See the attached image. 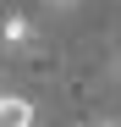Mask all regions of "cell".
I'll return each mask as SVG.
<instances>
[{
	"mask_svg": "<svg viewBox=\"0 0 121 127\" xmlns=\"http://www.w3.org/2000/svg\"><path fill=\"white\" fill-rule=\"evenodd\" d=\"M94 127H121V122H94Z\"/></svg>",
	"mask_w": 121,
	"mask_h": 127,
	"instance_id": "277c9868",
	"label": "cell"
},
{
	"mask_svg": "<svg viewBox=\"0 0 121 127\" xmlns=\"http://www.w3.org/2000/svg\"><path fill=\"white\" fill-rule=\"evenodd\" d=\"M50 6H72V0H50Z\"/></svg>",
	"mask_w": 121,
	"mask_h": 127,
	"instance_id": "5b68a950",
	"label": "cell"
},
{
	"mask_svg": "<svg viewBox=\"0 0 121 127\" xmlns=\"http://www.w3.org/2000/svg\"><path fill=\"white\" fill-rule=\"evenodd\" d=\"M110 83H121V55H116V61H110Z\"/></svg>",
	"mask_w": 121,
	"mask_h": 127,
	"instance_id": "3957f363",
	"label": "cell"
},
{
	"mask_svg": "<svg viewBox=\"0 0 121 127\" xmlns=\"http://www.w3.org/2000/svg\"><path fill=\"white\" fill-rule=\"evenodd\" d=\"M0 44L6 50H28L33 44V22L28 17H6V22H0Z\"/></svg>",
	"mask_w": 121,
	"mask_h": 127,
	"instance_id": "6da1fadb",
	"label": "cell"
},
{
	"mask_svg": "<svg viewBox=\"0 0 121 127\" xmlns=\"http://www.w3.org/2000/svg\"><path fill=\"white\" fill-rule=\"evenodd\" d=\"M0 127H33V105L17 94H0Z\"/></svg>",
	"mask_w": 121,
	"mask_h": 127,
	"instance_id": "7a4b0ae2",
	"label": "cell"
}]
</instances>
